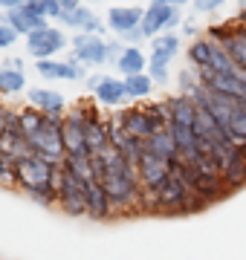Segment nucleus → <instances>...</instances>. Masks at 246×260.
I'll return each mask as SVG.
<instances>
[{
  "label": "nucleus",
  "instance_id": "nucleus-39",
  "mask_svg": "<svg viewBox=\"0 0 246 260\" xmlns=\"http://www.w3.org/2000/svg\"><path fill=\"white\" fill-rule=\"evenodd\" d=\"M58 3H61V9L64 12H76L78 6H81V0H58Z\"/></svg>",
  "mask_w": 246,
  "mask_h": 260
},
{
  "label": "nucleus",
  "instance_id": "nucleus-13",
  "mask_svg": "<svg viewBox=\"0 0 246 260\" xmlns=\"http://www.w3.org/2000/svg\"><path fill=\"white\" fill-rule=\"evenodd\" d=\"M35 73L44 81H81L87 75V67H81L76 58H47V61H35Z\"/></svg>",
  "mask_w": 246,
  "mask_h": 260
},
{
  "label": "nucleus",
  "instance_id": "nucleus-34",
  "mask_svg": "<svg viewBox=\"0 0 246 260\" xmlns=\"http://www.w3.org/2000/svg\"><path fill=\"white\" fill-rule=\"evenodd\" d=\"M148 75L153 78V84H157V87H165V84H168V78H171L168 64H165V61H151V58H148Z\"/></svg>",
  "mask_w": 246,
  "mask_h": 260
},
{
  "label": "nucleus",
  "instance_id": "nucleus-36",
  "mask_svg": "<svg viewBox=\"0 0 246 260\" xmlns=\"http://www.w3.org/2000/svg\"><path fill=\"white\" fill-rule=\"evenodd\" d=\"M223 3H226V0H194V9H197L200 15H211V12H218Z\"/></svg>",
  "mask_w": 246,
  "mask_h": 260
},
{
  "label": "nucleus",
  "instance_id": "nucleus-22",
  "mask_svg": "<svg viewBox=\"0 0 246 260\" xmlns=\"http://www.w3.org/2000/svg\"><path fill=\"white\" fill-rule=\"evenodd\" d=\"M151 44V61H165V64H171L174 58L180 55V35L177 32H165V35H157L148 41Z\"/></svg>",
  "mask_w": 246,
  "mask_h": 260
},
{
  "label": "nucleus",
  "instance_id": "nucleus-27",
  "mask_svg": "<svg viewBox=\"0 0 246 260\" xmlns=\"http://www.w3.org/2000/svg\"><path fill=\"white\" fill-rule=\"evenodd\" d=\"M226 52L232 55V61L237 64V70L246 73V26H240L237 20H235V32H232V38L226 41Z\"/></svg>",
  "mask_w": 246,
  "mask_h": 260
},
{
  "label": "nucleus",
  "instance_id": "nucleus-41",
  "mask_svg": "<svg viewBox=\"0 0 246 260\" xmlns=\"http://www.w3.org/2000/svg\"><path fill=\"white\" fill-rule=\"evenodd\" d=\"M6 110H9V107H3V104H0V133L6 130Z\"/></svg>",
  "mask_w": 246,
  "mask_h": 260
},
{
  "label": "nucleus",
  "instance_id": "nucleus-42",
  "mask_svg": "<svg viewBox=\"0 0 246 260\" xmlns=\"http://www.w3.org/2000/svg\"><path fill=\"white\" fill-rule=\"evenodd\" d=\"M237 12H240V15L246 12V0H237Z\"/></svg>",
  "mask_w": 246,
  "mask_h": 260
},
{
  "label": "nucleus",
  "instance_id": "nucleus-18",
  "mask_svg": "<svg viewBox=\"0 0 246 260\" xmlns=\"http://www.w3.org/2000/svg\"><path fill=\"white\" fill-rule=\"evenodd\" d=\"M61 20H64L67 29H76V32H90V35H102L104 32V23L96 12H90L87 6H78L76 12H64L61 15Z\"/></svg>",
  "mask_w": 246,
  "mask_h": 260
},
{
  "label": "nucleus",
  "instance_id": "nucleus-8",
  "mask_svg": "<svg viewBox=\"0 0 246 260\" xmlns=\"http://www.w3.org/2000/svg\"><path fill=\"white\" fill-rule=\"evenodd\" d=\"M26 52L35 61H47V58H58L61 52H64V47H70V38L64 35V29L58 26H44L38 29V32H32V35H26Z\"/></svg>",
  "mask_w": 246,
  "mask_h": 260
},
{
  "label": "nucleus",
  "instance_id": "nucleus-23",
  "mask_svg": "<svg viewBox=\"0 0 246 260\" xmlns=\"http://www.w3.org/2000/svg\"><path fill=\"white\" fill-rule=\"evenodd\" d=\"M145 150H151V153H157L160 159H168V162H174V159H180V148H177V139L171 136V130H160V133H153L151 139L145 142Z\"/></svg>",
  "mask_w": 246,
  "mask_h": 260
},
{
  "label": "nucleus",
  "instance_id": "nucleus-43",
  "mask_svg": "<svg viewBox=\"0 0 246 260\" xmlns=\"http://www.w3.org/2000/svg\"><path fill=\"white\" fill-rule=\"evenodd\" d=\"M6 20H9V12H3V9H0V23H6Z\"/></svg>",
  "mask_w": 246,
  "mask_h": 260
},
{
  "label": "nucleus",
  "instance_id": "nucleus-25",
  "mask_svg": "<svg viewBox=\"0 0 246 260\" xmlns=\"http://www.w3.org/2000/svg\"><path fill=\"white\" fill-rule=\"evenodd\" d=\"M64 168L73 174V177L81 179L84 185H90V182H99V179H96L93 153H84V156H67V159H64Z\"/></svg>",
  "mask_w": 246,
  "mask_h": 260
},
{
  "label": "nucleus",
  "instance_id": "nucleus-31",
  "mask_svg": "<svg viewBox=\"0 0 246 260\" xmlns=\"http://www.w3.org/2000/svg\"><path fill=\"white\" fill-rule=\"evenodd\" d=\"M26 6L32 12H38L44 20H61V15H64V9H61L58 0H29Z\"/></svg>",
  "mask_w": 246,
  "mask_h": 260
},
{
  "label": "nucleus",
  "instance_id": "nucleus-20",
  "mask_svg": "<svg viewBox=\"0 0 246 260\" xmlns=\"http://www.w3.org/2000/svg\"><path fill=\"white\" fill-rule=\"evenodd\" d=\"M18 35H32V32H38V29H44L47 26V20L41 18L38 12H32L29 6H20V9H12L9 12V20H6Z\"/></svg>",
  "mask_w": 246,
  "mask_h": 260
},
{
  "label": "nucleus",
  "instance_id": "nucleus-40",
  "mask_svg": "<svg viewBox=\"0 0 246 260\" xmlns=\"http://www.w3.org/2000/svg\"><path fill=\"white\" fill-rule=\"evenodd\" d=\"M151 3H165V6H186V3H194V0H151Z\"/></svg>",
  "mask_w": 246,
  "mask_h": 260
},
{
  "label": "nucleus",
  "instance_id": "nucleus-16",
  "mask_svg": "<svg viewBox=\"0 0 246 260\" xmlns=\"http://www.w3.org/2000/svg\"><path fill=\"white\" fill-rule=\"evenodd\" d=\"M29 107L41 110L44 116H64L67 113V99L58 90H47V87H29L26 90Z\"/></svg>",
  "mask_w": 246,
  "mask_h": 260
},
{
  "label": "nucleus",
  "instance_id": "nucleus-10",
  "mask_svg": "<svg viewBox=\"0 0 246 260\" xmlns=\"http://www.w3.org/2000/svg\"><path fill=\"white\" fill-rule=\"evenodd\" d=\"M70 49L81 67H104L107 64V41L102 35L90 32H76L70 38Z\"/></svg>",
  "mask_w": 246,
  "mask_h": 260
},
{
  "label": "nucleus",
  "instance_id": "nucleus-35",
  "mask_svg": "<svg viewBox=\"0 0 246 260\" xmlns=\"http://www.w3.org/2000/svg\"><path fill=\"white\" fill-rule=\"evenodd\" d=\"M18 32L9 26V23H0V49H9L12 44H18Z\"/></svg>",
  "mask_w": 246,
  "mask_h": 260
},
{
  "label": "nucleus",
  "instance_id": "nucleus-37",
  "mask_svg": "<svg viewBox=\"0 0 246 260\" xmlns=\"http://www.w3.org/2000/svg\"><path fill=\"white\" fill-rule=\"evenodd\" d=\"M122 52H125V44H122V41H107V64H116Z\"/></svg>",
  "mask_w": 246,
  "mask_h": 260
},
{
  "label": "nucleus",
  "instance_id": "nucleus-19",
  "mask_svg": "<svg viewBox=\"0 0 246 260\" xmlns=\"http://www.w3.org/2000/svg\"><path fill=\"white\" fill-rule=\"evenodd\" d=\"M116 217L113 214V205L104 194L102 182H90L87 185V220H96V223H104V220H110Z\"/></svg>",
  "mask_w": 246,
  "mask_h": 260
},
{
  "label": "nucleus",
  "instance_id": "nucleus-12",
  "mask_svg": "<svg viewBox=\"0 0 246 260\" xmlns=\"http://www.w3.org/2000/svg\"><path fill=\"white\" fill-rule=\"evenodd\" d=\"M182 23V15L177 6H165V3H151L145 9V20H142V32L145 38L151 41L157 35H165V32H174V29Z\"/></svg>",
  "mask_w": 246,
  "mask_h": 260
},
{
  "label": "nucleus",
  "instance_id": "nucleus-28",
  "mask_svg": "<svg viewBox=\"0 0 246 260\" xmlns=\"http://www.w3.org/2000/svg\"><path fill=\"white\" fill-rule=\"evenodd\" d=\"M44 121H47V116H44L41 110H35V107H29V104L18 110V130L26 136V139H32V136L44 127Z\"/></svg>",
  "mask_w": 246,
  "mask_h": 260
},
{
  "label": "nucleus",
  "instance_id": "nucleus-17",
  "mask_svg": "<svg viewBox=\"0 0 246 260\" xmlns=\"http://www.w3.org/2000/svg\"><path fill=\"white\" fill-rule=\"evenodd\" d=\"M26 73H23V61L9 58L0 64V95H20L26 93Z\"/></svg>",
  "mask_w": 246,
  "mask_h": 260
},
{
  "label": "nucleus",
  "instance_id": "nucleus-3",
  "mask_svg": "<svg viewBox=\"0 0 246 260\" xmlns=\"http://www.w3.org/2000/svg\"><path fill=\"white\" fill-rule=\"evenodd\" d=\"M182 174H186V165H182L180 159H174V162H171V179L160 188L153 214L177 217V214H194V211H200V208H206V203L194 197V191L189 188V182H186Z\"/></svg>",
  "mask_w": 246,
  "mask_h": 260
},
{
  "label": "nucleus",
  "instance_id": "nucleus-32",
  "mask_svg": "<svg viewBox=\"0 0 246 260\" xmlns=\"http://www.w3.org/2000/svg\"><path fill=\"white\" fill-rule=\"evenodd\" d=\"M232 32H235V20H223V23H211V26H206L203 35H206L208 41L220 44V47H226V41L232 38Z\"/></svg>",
  "mask_w": 246,
  "mask_h": 260
},
{
  "label": "nucleus",
  "instance_id": "nucleus-15",
  "mask_svg": "<svg viewBox=\"0 0 246 260\" xmlns=\"http://www.w3.org/2000/svg\"><path fill=\"white\" fill-rule=\"evenodd\" d=\"M220 177L229 185V191L246 185V148H240V145L229 148L226 159L220 162Z\"/></svg>",
  "mask_w": 246,
  "mask_h": 260
},
{
  "label": "nucleus",
  "instance_id": "nucleus-6",
  "mask_svg": "<svg viewBox=\"0 0 246 260\" xmlns=\"http://www.w3.org/2000/svg\"><path fill=\"white\" fill-rule=\"evenodd\" d=\"M55 197H58V208L70 217H87V185L78 177H73L64 165L58 168V179H55Z\"/></svg>",
  "mask_w": 246,
  "mask_h": 260
},
{
  "label": "nucleus",
  "instance_id": "nucleus-11",
  "mask_svg": "<svg viewBox=\"0 0 246 260\" xmlns=\"http://www.w3.org/2000/svg\"><path fill=\"white\" fill-rule=\"evenodd\" d=\"M87 90L93 93V99L102 107L113 110V107H122L128 102V93H125V78H116V75H90L87 78Z\"/></svg>",
  "mask_w": 246,
  "mask_h": 260
},
{
  "label": "nucleus",
  "instance_id": "nucleus-2",
  "mask_svg": "<svg viewBox=\"0 0 246 260\" xmlns=\"http://www.w3.org/2000/svg\"><path fill=\"white\" fill-rule=\"evenodd\" d=\"M58 168L61 165H52V162H47L38 153H29L26 159H18V188L32 203H41L47 208L55 205L58 203V197H55Z\"/></svg>",
  "mask_w": 246,
  "mask_h": 260
},
{
  "label": "nucleus",
  "instance_id": "nucleus-24",
  "mask_svg": "<svg viewBox=\"0 0 246 260\" xmlns=\"http://www.w3.org/2000/svg\"><path fill=\"white\" fill-rule=\"evenodd\" d=\"M211 52H214V44H211L206 35L194 38L189 44V49H186L189 67H194V70H208V67H211Z\"/></svg>",
  "mask_w": 246,
  "mask_h": 260
},
{
  "label": "nucleus",
  "instance_id": "nucleus-5",
  "mask_svg": "<svg viewBox=\"0 0 246 260\" xmlns=\"http://www.w3.org/2000/svg\"><path fill=\"white\" fill-rule=\"evenodd\" d=\"M61 124H64V116H47L44 127L29 139L32 145V153L44 156L52 165H64L67 150H64V136H61Z\"/></svg>",
  "mask_w": 246,
  "mask_h": 260
},
{
  "label": "nucleus",
  "instance_id": "nucleus-29",
  "mask_svg": "<svg viewBox=\"0 0 246 260\" xmlns=\"http://www.w3.org/2000/svg\"><path fill=\"white\" fill-rule=\"evenodd\" d=\"M200 87H203V81H200V70H194V67H182L180 73H177V93L180 95L191 99Z\"/></svg>",
  "mask_w": 246,
  "mask_h": 260
},
{
  "label": "nucleus",
  "instance_id": "nucleus-30",
  "mask_svg": "<svg viewBox=\"0 0 246 260\" xmlns=\"http://www.w3.org/2000/svg\"><path fill=\"white\" fill-rule=\"evenodd\" d=\"M226 136H229L232 145L246 148V107H240V110L232 116V121H229V127H226Z\"/></svg>",
  "mask_w": 246,
  "mask_h": 260
},
{
  "label": "nucleus",
  "instance_id": "nucleus-33",
  "mask_svg": "<svg viewBox=\"0 0 246 260\" xmlns=\"http://www.w3.org/2000/svg\"><path fill=\"white\" fill-rule=\"evenodd\" d=\"M0 185L18 188V162H15V159L0 156Z\"/></svg>",
  "mask_w": 246,
  "mask_h": 260
},
{
  "label": "nucleus",
  "instance_id": "nucleus-38",
  "mask_svg": "<svg viewBox=\"0 0 246 260\" xmlns=\"http://www.w3.org/2000/svg\"><path fill=\"white\" fill-rule=\"evenodd\" d=\"M29 0H0V9L3 12H12V9H20V6H26Z\"/></svg>",
  "mask_w": 246,
  "mask_h": 260
},
{
  "label": "nucleus",
  "instance_id": "nucleus-1",
  "mask_svg": "<svg viewBox=\"0 0 246 260\" xmlns=\"http://www.w3.org/2000/svg\"><path fill=\"white\" fill-rule=\"evenodd\" d=\"M93 165L96 179L102 182L116 217H131L142 211V185L133 162H128L113 145H107L104 150L93 153Z\"/></svg>",
  "mask_w": 246,
  "mask_h": 260
},
{
  "label": "nucleus",
  "instance_id": "nucleus-4",
  "mask_svg": "<svg viewBox=\"0 0 246 260\" xmlns=\"http://www.w3.org/2000/svg\"><path fill=\"white\" fill-rule=\"evenodd\" d=\"M182 177H186L189 188L194 191V197L203 200L206 205L218 203V200H223L226 194H232L214 165H186V174H182Z\"/></svg>",
  "mask_w": 246,
  "mask_h": 260
},
{
  "label": "nucleus",
  "instance_id": "nucleus-26",
  "mask_svg": "<svg viewBox=\"0 0 246 260\" xmlns=\"http://www.w3.org/2000/svg\"><path fill=\"white\" fill-rule=\"evenodd\" d=\"M153 87H157V84H153V78L148 73L125 78V93H128V102H145V99H151Z\"/></svg>",
  "mask_w": 246,
  "mask_h": 260
},
{
  "label": "nucleus",
  "instance_id": "nucleus-9",
  "mask_svg": "<svg viewBox=\"0 0 246 260\" xmlns=\"http://www.w3.org/2000/svg\"><path fill=\"white\" fill-rule=\"evenodd\" d=\"M136 174H139V185H142V194H160V188L171 179V162L168 159H160L157 153L145 150V156L136 162Z\"/></svg>",
  "mask_w": 246,
  "mask_h": 260
},
{
  "label": "nucleus",
  "instance_id": "nucleus-7",
  "mask_svg": "<svg viewBox=\"0 0 246 260\" xmlns=\"http://www.w3.org/2000/svg\"><path fill=\"white\" fill-rule=\"evenodd\" d=\"M61 136H64L67 156H84V153H90V148H87V113H84V102L67 107L64 124H61Z\"/></svg>",
  "mask_w": 246,
  "mask_h": 260
},
{
  "label": "nucleus",
  "instance_id": "nucleus-21",
  "mask_svg": "<svg viewBox=\"0 0 246 260\" xmlns=\"http://www.w3.org/2000/svg\"><path fill=\"white\" fill-rule=\"evenodd\" d=\"M113 67L119 70V75H122V78L142 75V73H148V55H145L139 47H125V52L119 55V61H116Z\"/></svg>",
  "mask_w": 246,
  "mask_h": 260
},
{
  "label": "nucleus",
  "instance_id": "nucleus-14",
  "mask_svg": "<svg viewBox=\"0 0 246 260\" xmlns=\"http://www.w3.org/2000/svg\"><path fill=\"white\" fill-rule=\"evenodd\" d=\"M142 20H145V9H139V6H113V9L107 12L104 23L110 26V32L125 38L128 32L142 29Z\"/></svg>",
  "mask_w": 246,
  "mask_h": 260
}]
</instances>
